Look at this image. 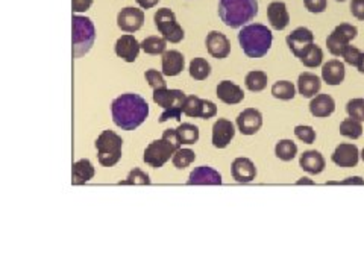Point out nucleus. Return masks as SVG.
<instances>
[{
  "label": "nucleus",
  "mask_w": 364,
  "mask_h": 273,
  "mask_svg": "<svg viewBox=\"0 0 364 273\" xmlns=\"http://www.w3.org/2000/svg\"><path fill=\"white\" fill-rule=\"evenodd\" d=\"M140 44L143 52L147 55H162L167 49V40L164 36H156V35L147 36Z\"/></svg>",
  "instance_id": "cd10ccee"
},
{
  "label": "nucleus",
  "mask_w": 364,
  "mask_h": 273,
  "mask_svg": "<svg viewBox=\"0 0 364 273\" xmlns=\"http://www.w3.org/2000/svg\"><path fill=\"white\" fill-rule=\"evenodd\" d=\"M185 93L182 90H155L154 91V102L158 106L164 108V113L161 114L158 119L159 123H164L170 119H174L181 121V116L184 113V105H185Z\"/></svg>",
  "instance_id": "39448f33"
},
{
  "label": "nucleus",
  "mask_w": 364,
  "mask_h": 273,
  "mask_svg": "<svg viewBox=\"0 0 364 273\" xmlns=\"http://www.w3.org/2000/svg\"><path fill=\"white\" fill-rule=\"evenodd\" d=\"M320 86H322V81L319 76L312 73H300L299 78H297V91L302 97L311 99L314 97L319 91H320Z\"/></svg>",
  "instance_id": "b1692460"
},
{
  "label": "nucleus",
  "mask_w": 364,
  "mask_h": 273,
  "mask_svg": "<svg viewBox=\"0 0 364 273\" xmlns=\"http://www.w3.org/2000/svg\"><path fill=\"white\" fill-rule=\"evenodd\" d=\"M340 184H343V185H346V184H360V185H363V184H364V179L355 176V178H349V179H346V181H343V182H340Z\"/></svg>",
  "instance_id": "49530a36"
},
{
  "label": "nucleus",
  "mask_w": 364,
  "mask_h": 273,
  "mask_svg": "<svg viewBox=\"0 0 364 273\" xmlns=\"http://www.w3.org/2000/svg\"><path fill=\"white\" fill-rule=\"evenodd\" d=\"M300 59V63H302L305 67H308V68H314V67H319L320 64H322V61H323V52H322V49L317 46V44H312L308 51L299 58Z\"/></svg>",
  "instance_id": "473e14b6"
},
{
  "label": "nucleus",
  "mask_w": 364,
  "mask_h": 273,
  "mask_svg": "<svg viewBox=\"0 0 364 273\" xmlns=\"http://www.w3.org/2000/svg\"><path fill=\"white\" fill-rule=\"evenodd\" d=\"M363 52H360V49L354 47V46H347V49L343 53V58H345V63L349 64V66H354L357 67L358 66V61H360V56H361Z\"/></svg>",
  "instance_id": "a19ab883"
},
{
  "label": "nucleus",
  "mask_w": 364,
  "mask_h": 273,
  "mask_svg": "<svg viewBox=\"0 0 364 273\" xmlns=\"http://www.w3.org/2000/svg\"><path fill=\"white\" fill-rule=\"evenodd\" d=\"M244 85L249 91L260 93L267 86V74L261 70H252L246 74Z\"/></svg>",
  "instance_id": "c85d7f7f"
},
{
  "label": "nucleus",
  "mask_w": 364,
  "mask_h": 273,
  "mask_svg": "<svg viewBox=\"0 0 364 273\" xmlns=\"http://www.w3.org/2000/svg\"><path fill=\"white\" fill-rule=\"evenodd\" d=\"M73 12H85L93 5V0H71Z\"/></svg>",
  "instance_id": "c03bdc74"
},
{
  "label": "nucleus",
  "mask_w": 364,
  "mask_h": 273,
  "mask_svg": "<svg viewBox=\"0 0 364 273\" xmlns=\"http://www.w3.org/2000/svg\"><path fill=\"white\" fill-rule=\"evenodd\" d=\"M111 114L116 126L123 131H134L146 121L149 116V105L140 94L126 93L112 101Z\"/></svg>",
  "instance_id": "f257e3e1"
},
{
  "label": "nucleus",
  "mask_w": 364,
  "mask_h": 273,
  "mask_svg": "<svg viewBox=\"0 0 364 273\" xmlns=\"http://www.w3.org/2000/svg\"><path fill=\"white\" fill-rule=\"evenodd\" d=\"M144 24V12L137 8H124L117 16V26L126 34H134L140 31Z\"/></svg>",
  "instance_id": "9b49d317"
},
{
  "label": "nucleus",
  "mask_w": 364,
  "mask_h": 273,
  "mask_svg": "<svg viewBox=\"0 0 364 273\" xmlns=\"http://www.w3.org/2000/svg\"><path fill=\"white\" fill-rule=\"evenodd\" d=\"M272 94L279 101H292L296 94V88L290 81H278L272 86Z\"/></svg>",
  "instance_id": "7c9ffc66"
},
{
  "label": "nucleus",
  "mask_w": 364,
  "mask_h": 273,
  "mask_svg": "<svg viewBox=\"0 0 364 273\" xmlns=\"http://www.w3.org/2000/svg\"><path fill=\"white\" fill-rule=\"evenodd\" d=\"M185 67V58L178 51H166L162 53V73L164 76H178Z\"/></svg>",
  "instance_id": "4be33fe9"
},
{
  "label": "nucleus",
  "mask_w": 364,
  "mask_h": 273,
  "mask_svg": "<svg viewBox=\"0 0 364 273\" xmlns=\"http://www.w3.org/2000/svg\"><path fill=\"white\" fill-rule=\"evenodd\" d=\"M141 44L137 41V38L131 34H124L116 41L114 51L119 58H121L126 63H134L140 53Z\"/></svg>",
  "instance_id": "2eb2a0df"
},
{
  "label": "nucleus",
  "mask_w": 364,
  "mask_h": 273,
  "mask_svg": "<svg viewBox=\"0 0 364 273\" xmlns=\"http://www.w3.org/2000/svg\"><path fill=\"white\" fill-rule=\"evenodd\" d=\"M231 173H232V178L237 182L247 184V182H252L257 178V167L249 158L240 156L232 161Z\"/></svg>",
  "instance_id": "f3484780"
},
{
  "label": "nucleus",
  "mask_w": 364,
  "mask_h": 273,
  "mask_svg": "<svg viewBox=\"0 0 364 273\" xmlns=\"http://www.w3.org/2000/svg\"><path fill=\"white\" fill-rule=\"evenodd\" d=\"M258 14V0H220L219 16L228 28L238 29Z\"/></svg>",
  "instance_id": "7ed1b4c3"
},
{
  "label": "nucleus",
  "mask_w": 364,
  "mask_h": 273,
  "mask_svg": "<svg viewBox=\"0 0 364 273\" xmlns=\"http://www.w3.org/2000/svg\"><path fill=\"white\" fill-rule=\"evenodd\" d=\"M285 41H287L288 49L292 51V53L296 58H300L312 44H314V34L308 28L300 26V28H296L292 34H288Z\"/></svg>",
  "instance_id": "9d476101"
},
{
  "label": "nucleus",
  "mask_w": 364,
  "mask_h": 273,
  "mask_svg": "<svg viewBox=\"0 0 364 273\" xmlns=\"http://www.w3.org/2000/svg\"><path fill=\"white\" fill-rule=\"evenodd\" d=\"M350 43V38L346 36L343 32L334 29L329 36L326 38V46H328V51L334 55V56H343L345 51L347 49Z\"/></svg>",
  "instance_id": "bb28decb"
},
{
  "label": "nucleus",
  "mask_w": 364,
  "mask_h": 273,
  "mask_svg": "<svg viewBox=\"0 0 364 273\" xmlns=\"http://www.w3.org/2000/svg\"><path fill=\"white\" fill-rule=\"evenodd\" d=\"M304 5L312 14H320L328 6V0H304Z\"/></svg>",
  "instance_id": "79ce46f5"
},
{
  "label": "nucleus",
  "mask_w": 364,
  "mask_h": 273,
  "mask_svg": "<svg viewBox=\"0 0 364 273\" xmlns=\"http://www.w3.org/2000/svg\"><path fill=\"white\" fill-rule=\"evenodd\" d=\"M238 43L249 58H262L267 55L273 43L272 31L261 23L246 24L238 32Z\"/></svg>",
  "instance_id": "f03ea898"
},
{
  "label": "nucleus",
  "mask_w": 364,
  "mask_h": 273,
  "mask_svg": "<svg viewBox=\"0 0 364 273\" xmlns=\"http://www.w3.org/2000/svg\"><path fill=\"white\" fill-rule=\"evenodd\" d=\"M207 51L216 59H225L231 53V43L226 35L219 31H211L207 35Z\"/></svg>",
  "instance_id": "4468645a"
},
{
  "label": "nucleus",
  "mask_w": 364,
  "mask_h": 273,
  "mask_svg": "<svg viewBox=\"0 0 364 273\" xmlns=\"http://www.w3.org/2000/svg\"><path fill=\"white\" fill-rule=\"evenodd\" d=\"M267 18L270 26L276 31H284L290 23V14L284 2H272L267 6Z\"/></svg>",
  "instance_id": "aec40b11"
},
{
  "label": "nucleus",
  "mask_w": 364,
  "mask_h": 273,
  "mask_svg": "<svg viewBox=\"0 0 364 273\" xmlns=\"http://www.w3.org/2000/svg\"><path fill=\"white\" fill-rule=\"evenodd\" d=\"M295 135L300 141H304L307 144H311L316 141V131L312 129L311 126H304V125H299L295 128Z\"/></svg>",
  "instance_id": "ea45409f"
},
{
  "label": "nucleus",
  "mask_w": 364,
  "mask_h": 273,
  "mask_svg": "<svg viewBox=\"0 0 364 273\" xmlns=\"http://www.w3.org/2000/svg\"><path fill=\"white\" fill-rule=\"evenodd\" d=\"M154 21H155V28L167 41L178 44L184 40L185 32L181 24L176 21V16H174V12L172 9L169 8L158 9L154 16Z\"/></svg>",
  "instance_id": "0eeeda50"
},
{
  "label": "nucleus",
  "mask_w": 364,
  "mask_h": 273,
  "mask_svg": "<svg viewBox=\"0 0 364 273\" xmlns=\"http://www.w3.org/2000/svg\"><path fill=\"white\" fill-rule=\"evenodd\" d=\"M296 184H297V185H300V184H311V185H312V184H314V182H312V181H310L308 178H300V179H299V181H297Z\"/></svg>",
  "instance_id": "09e8293b"
},
{
  "label": "nucleus",
  "mask_w": 364,
  "mask_h": 273,
  "mask_svg": "<svg viewBox=\"0 0 364 273\" xmlns=\"http://www.w3.org/2000/svg\"><path fill=\"white\" fill-rule=\"evenodd\" d=\"M262 126V114L255 108H246L237 117V128L243 135H255Z\"/></svg>",
  "instance_id": "ddd939ff"
},
{
  "label": "nucleus",
  "mask_w": 364,
  "mask_h": 273,
  "mask_svg": "<svg viewBox=\"0 0 364 273\" xmlns=\"http://www.w3.org/2000/svg\"><path fill=\"white\" fill-rule=\"evenodd\" d=\"M299 166L310 175H319L325 170V158L317 151H307L300 155Z\"/></svg>",
  "instance_id": "393cba45"
},
{
  "label": "nucleus",
  "mask_w": 364,
  "mask_h": 273,
  "mask_svg": "<svg viewBox=\"0 0 364 273\" xmlns=\"http://www.w3.org/2000/svg\"><path fill=\"white\" fill-rule=\"evenodd\" d=\"M357 68L360 70V73H364V53H361V56H360V61H358Z\"/></svg>",
  "instance_id": "de8ad7c7"
},
{
  "label": "nucleus",
  "mask_w": 364,
  "mask_h": 273,
  "mask_svg": "<svg viewBox=\"0 0 364 273\" xmlns=\"http://www.w3.org/2000/svg\"><path fill=\"white\" fill-rule=\"evenodd\" d=\"M335 111V102L329 94H317L310 102V113L317 117L325 119L329 117Z\"/></svg>",
  "instance_id": "412c9836"
},
{
  "label": "nucleus",
  "mask_w": 364,
  "mask_h": 273,
  "mask_svg": "<svg viewBox=\"0 0 364 273\" xmlns=\"http://www.w3.org/2000/svg\"><path fill=\"white\" fill-rule=\"evenodd\" d=\"M346 113L350 119L364 121V99H352L346 105Z\"/></svg>",
  "instance_id": "58836bf2"
},
{
  "label": "nucleus",
  "mask_w": 364,
  "mask_h": 273,
  "mask_svg": "<svg viewBox=\"0 0 364 273\" xmlns=\"http://www.w3.org/2000/svg\"><path fill=\"white\" fill-rule=\"evenodd\" d=\"M97 149V159L104 167H114L121 158L123 140L114 131H104L94 143Z\"/></svg>",
  "instance_id": "423d86ee"
},
{
  "label": "nucleus",
  "mask_w": 364,
  "mask_h": 273,
  "mask_svg": "<svg viewBox=\"0 0 364 273\" xmlns=\"http://www.w3.org/2000/svg\"><path fill=\"white\" fill-rule=\"evenodd\" d=\"M178 151L176 146H173L170 141H167L166 138L155 140L150 143L143 155V161L146 164H149L150 167L154 169H159L164 166L170 158H173L174 152Z\"/></svg>",
  "instance_id": "6e6552de"
},
{
  "label": "nucleus",
  "mask_w": 364,
  "mask_h": 273,
  "mask_svg": "<svg viewBox=\"0 0 364 273\" xmlns=\"http://www.w3.org/2000/svg\"><path fill=\"white\" fill-rule=\"evenodd\" d=\"M194 159H196V154L191 151V149H181V147L174 152V155L172 158L173 166L178 170H184L185 167L190 166Z\"/></svg>",
  "instance_id": "c9c22d12"
},
{
  "label": "nucleus",
  "mask_w": 364,
  "mask_h": 273,
  "mask_svg": "<svg viewBox=\"0 0 364 273\" xmlns=\"http://www.w3.org/2000/svg\"><path fill=\"white\" fill-rule=\"evenodd\" d=\"M331 159H332V163L338 167H343V169L355 167L358 164V159H360L358 147L355 144H350V143L338 144L331 155Z\"/></svg>",
  "instance_id": "f8f14e48"
},
{
  "label": "nucleus",
  "mask_w": 364,
  "mask_h": 273,
  "mask_svg": "<svg viewBox=\"0 0 364 273\" xmlns=\"http://www.w3.org/2000/svg\"><path fill=\"white\" fill-rule=\"evenodd\" d=\"M135 2L140 5V8H143V9H150V8L156 6L159 0H135Z\"/></svg>",
  "instance_id": "a18cd8bd"
},
{
  "label": "nucleus",
  "mask_w": 364,
  "mask_h": 273,
  "mask_svg": "<svg viewBox=\"0 0 364 273\" xmlns=\"http://www.w3.org/2000/svg\"><path fill=\"white\" fill-rule=\"evenodd\" d=\"M216 93H217L216 96L226 105H237V103L243 102V99H244V93L242 90V86L237 85L235 82H231V81L219 82Z\"/></svg>",
  "instance_id": "6ab92c4d"
},
{
  "label": "nucleus",
  "mask_w": 364,
  "mask_h": 273,
  "mask_svg": "<svg viewBox=\"0 0 364 273\" xmlns=\"http://www.w3.org/2000/svg\"><path fill=\"white\" fill-rule=\"evenodd\" d=\"M361 159L364 161V149H363V151H361Z\"/></svg>",
  "instance_id": "8fccbe9b"
},
{
  "label": "nucleus",
  "mask_w": 364,
  "mask_h": 273,
  "mask_svg": "<svg viewBox=\"0 0 364 273\" xmlns=\"http://www.w3.org/2000/svg\"><path fill=\"white\" fill-rule=\"evenodd\" d=\"M144 78L149 82V85L154 88V91L155 90H164V88H167V82L164 79V73H162V71H158V70H154V68L146 70Z\"/></svg>",
  "instance_id": "4c0bfd02"
},
{
  "label": "nucleus",
  "mask_w": 364,
  "mask_h": 273,
  "mask_svg": "<svg viewBox=\"0 0 364 273\" xmlns=\"http://www.w3.org/2000/svg\"><path fill=\"white\" fill-rule=\"evenodd\" d=\"M350 12L358 20H364V0H352L350 2Z\"/></svg>",
  "instance_id": "37998d69"
},
{
  "label": "nucleus",
  "mask_w": 364,
  "mask_h": 273,
  "mask_svg": "<svg viewBox=\"0 0 364 273\" xmlns=\"http://www.w3.org/2000/svg\"><path fill=\"white\" fill-rule=\"evenodd\" d=\"M188 185H220L222 184V175L212 167L200 166L196 167L187 181Z\"/></svg>",
  "instance_id": "a211bd4d"
},
{
  "label": "nucleus",
  "mask_w": 364,
  "mask_h": 273,
  "mask_svg": "<svg viewBox=\"0 0 364 273\" xmlns=\"http://www.w3.org/2000/svg\"><path fill=\"white\" fill-rule=\"evenodd\" d=\"M345 64L338 59H331L322 67V79L328 85H340L345 81Z\"/></svg>",
  "instance_id": "5701e85b"
},
{
  "label": "nucleus",
  "mask_w": 364,
  "mask_h": 273,
  "mask_svg": "<svg viewBox=\"0 0 364 273\" xmlns=\"http://www.w3.org/2000/svg\"><path fill=\"white\" fill-rule=\"evenodd\" d=\"M150 184V178L146 171L140 170L138 167H135L134 170L129 171L128 178L124 181H120L119 185H149Z\"/></svg>",
  "instance_id": "e433bc0d"
},
{
  "label": "nucleus",
  "mask_w": 364,
  "mask_h": 273,
  "mask_svg": "<svg viewBox=\"0 0 364 273\" xmlns=\"http://www.w3.org/2000/svg\"><path fill=\"white\" fill-rule=\"evenodd\" d=\"M235 135V128L231 120L219 119L214 125H212V146L217 149L226 147Z\"/></svg>",
  "instance_id": "dca6fc26"
},
{
  "label": "nucleus",
  "mask_w": 364,
  "mask_h": 273,
  "mask_svg": "<svg viewBox=\"0 0 364 273\" xmlns=\"http://www.w3.org/2000/svg\"><path fill=\"white\" fill-rule=\"evenodd\" d=\"M184 114L187 117L208 120L216 117L217 106L214 102L208 101V99H200L197 96H187L184 105Z\"/></svg>",
  "instance_id": "1a4fd4ad"
},
{
  "label": "nucleus",
  "mask_w": 364,
  "mask_h": 273,
  "mask_svg": "<svg viewBox=\"0 0 364 273\" xmlns=\"http://www.w3.org/2000/svg\"><path fill=\"white\" fill-rule=\"evenodd\" d=\"M337 2H346V0H337Z\"/></svg>",
  "instance_id": "3c124183"
},
{
  "label": "nucleus",
  "mask_w": 364,
  "mask_h": 273,
  "mask_svg": "<svg viewBox=\"0 0 364 273\" xmlns=\"http://www.w3.org/2000/svg\"><path fill=\"white\" fill-rule=\"evenodd\" d=\"M96 41V29L91 18L84 16H73V58L87 55Z\"/></svg>",
  "instance_id": "20e7f679"
},
{
  "label": "nucleus",
  "mask_w": 364,
  "mask_h": 273,
  "mask_svg": "<svg viewBox=\"0 0 364 273\" xmlns=\"http://www.w3.org/2000/svg\"><path fill=\"white\" fill-rule=\"evenodd\" d=\"M94 167L90 159H79L73 164V176H71V184L73 185H82L91 181L94 178Z\"/></svg>",
  "instance_id": "a878e982"
},
{
  "label": "nucleus",
  "mask_w": 364,
  "mask_h": 273,
  "mask_svg": "<svg viewBox=\"0 0 364 273\" xmlns=\"http://www.w3.org/2000/svg\"><path fill=\"white\" fill-rule=\"evenodd\" d=\"M176 132L182 144H194L199 140V128L191 123H181Z\"/></svg>",
  "instance_id": "72a5a7b5"
},
{
  "label": "nucleus",
  "mask_w": 364,
  "mask_h": 273,
  "mask_svg": "<svg viewBox=\"0 0 364 273\" xmlns=\"http://www.w3.org/2000/svg\"><path fill=\"white\" fill-rule=\"evenodd\" d=\"M190 76L194 81H205L211 74V66L205 58H194L190 63Z\"/></svg>",
  "instance_id": "c756f323"
},
{
  "label": "nucleus",
  "mask_w": 364,
  "mask_h": 273,
  "mask_svg": "<svg viewBox=\"0 0 364 273\" xmlns=\"http://www.w3.org/2000/svg\"><path fill=\"white\" fill-rule=\"evenodd\" d=\"M340 134L343 136H347V138L357 140L363 134V125L361 121L355 120V119H346L340 123Z\"/></svg>",
  "instance_id": "f704fd0d"
},
{
  "label": "nucleus",
  "mask_w": 364,
  "mask_h": 273,
  "mask_svg": "<svg viewBox=\"0 0 364 273\" xmlns=\"http://www.w3.org/2000/svg\"><path fill=\"white\" fill-rule=\"evenodd\" d=\"M275 155L282 161H292L297 155V146L293 140H281L275 146Z\"/></svg>",
  "instance_id": "2f4dec72"
}]
</instances>
